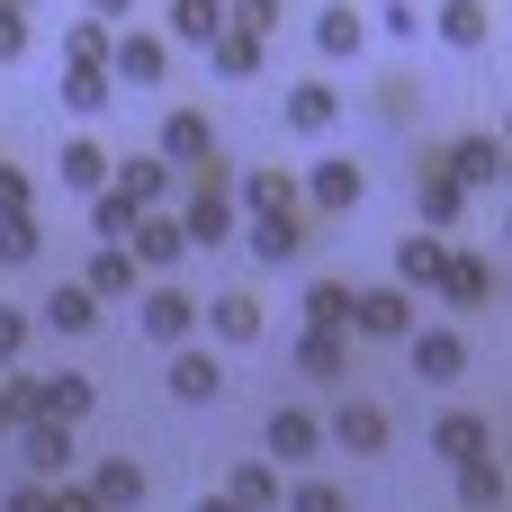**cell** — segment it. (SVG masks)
Segmentation results:
<instances>
[{
    "label": "cell",
    "mask_w": 512,
    "mask_h": 512,
    "mask_svg": "<svg viewBox=\"0 0 512 512\" xmlns=\"http://www.w3.org/2000/svg\"><path fill=\"white\" fill-rule=\"evenodd\" d=\"M225 234H234V162L216 153V162L189 180V207H180V243H189V252H216Z\"/></svg>",
    "instance_id": "1"
},
{
    "label": "cell",
    "mask_w": 512,
    "mask_h": 512,
    "mask_svg": "<svg viewBox=\"0 0 512 512\" xmlns=\"http://www.w3.org/2000/svg\"><path fill=\"white\" fill-rule=\"evenodd\" d=\"M369 198V171L351 162V153H333V162H315L306 180H297V207H315V216H351Z\"/></svg>",
    "instance_id": "2"
},
{
    "label": "cell",
    "mask_w": 512,
    "mask_h": 512,
    "mask_svg": "<svg viewBox=\"0 0 512 512\" xmlns=\"http://www.w3.org/2000/svg\"><path fill=\"white\" fill-rule=\"evenodd\" d=\"M135 324H144V342L180 351V342L198 333V297H189V288H171V279H153V288L135 297Z\"/></svg>",
    "instance_id": "3"
},
{
    "label": "cell",
    "mask_w": 512,
    "mask_h": 512,
    "mask_svg": "<svg viewBox=\"0 0 512 512\" xmlns=\"http://www.w3.org/2000/svg\"><path fill=\"white\" fill-rule=\"evenodd\" d=\"M261 450H270V468H306V459H324V414H306V405H270Z\"/></svg>",
    "instance_id": "4"
},
{
    "label": "cell",
    "mask_w": 512,
    "mask_h": 512,
    "mask_svg": "<svg viewBox=\"0 0 512 512\" xmlns=\"http://www.w3.org/2000/svg\"><path fill=\"white\" fill-rule=\"evenodd\" d=\"M351 333H369V342H405V333H414V297H405L396 279L351 288Z\"/></svg>",
    "instance_id": "5"
},
{
    "label": "cell",
    "mask_w": 512,
    "mask_h": 512,
    "mask_svg": "<svg viewBox=\"0 0 512 512\" xmlns=\"http://www.w3.org/2000/svg\"><path fill=\"white\" fill-rule=\"evenodd\" d=\"M162 72H171V45H162V36H144V27H117V36H108V81L162 90Z\"/></svg>",
    "instance_id": "6"
},
{
    "label": "cell",
    "mask_w": 512,
    "mask_h": 512,
    "mask_svg": "<svg viewBox=\"0 0 512 512\" xmlns=\"http://www.w3.org/2000/svg\"><path fill=\"white\" fill-rule=\"evenodd\" d=\"M162 162L189 171V180L216 162V126H207V108H171V117H162Z\"/></svg>",
    "instance_id": "7"
},
{
    "label": "cell",
    "mask_w": 512,
    "mask_h": 512,
    "mask_svg": "<svg viewBox=\"0 0 512 512\" xmlns=\"http://www.w3.org/2000/svg\"><path fill=\"white\" fill-rule=\"evenodd\" d=\"M117 252H126L135 270H180V261H189V243H180V216H171V207H153V216H135V234H126Z\"/></svg>",
    "instance_id": "8"
},
{
    "label": "cell",
    "mask_w": 512,
    "mask_h": 512,
    "mask_svg": "<svg viewBox=\"0 0 512 512\" xmlns=\"http://www.w3.org/2000/svg\"><path fill=\"white\" fill-rule=\"evenodd\" d=\"M90 405H99V387H90L81 369H63V378H36V387H27V423H63V432H72Z\"/></svg>",
    "instance_id": "9"
},
{
    "label": "cell",
    "mask_w": 512,
    "mask_h": 512,
    "mask_svg": "<svg viewBox=\"0 0 512 512\" xmlns=\"http://www.w3.org/2000/svg\"><path fill=\"white\" fill-rule=\"evenodd\" d=\"M324 441H333V450H351V459H378V450H387V405L342 396V405H333V423H324Z\"/></svg>",
    "instance_id": "10"
},
{
    "label": "cell",
    "mask_w": 512,
    "mask_h": 512,
    "mask_svg": "<svg viewBox=\"0 0 512 512\" xmlns=\"http://www.w3.org/2000/svg\"><path fill=\"white\" fill-rule=\"evenodd\" d=\"M459 189H504V135H459L450 153H432Z\"/></svg>",
    "instance_id": "11"
},
{
    "label": "cell",
    "mask_w": 512,
    "mask_h": 512,
    "mask_svg": "<svg viewBox=\"0 0 512 512\" xmlns=\"http://www.w3.org/2000/svg\"><path fill=\"white\" fill-rule=\"evenodd\" d=\"M162 387H171L180 405H216V396H225V360H216V351H198V342H180V351H171V369H162Z\"/></svg>",
    "instance_id": "12"
},
{
    "label": "cell",
    "mask_w": 512,
    "mask_h": 512,
    "mask_svg": "<svg viewBox=\"0 0 512 512\" xmlns=\"http://www.w3.org/2000/svg\"><path fill=\"white\" fill-rule=\"evenodd\" d=\"M234 216H297V171H279V162L243 171L234 180Z\"/></svg>",
    "instance_id": "13"
},
{
    "label": "cell",
    "mask_w": 512,
    "mask_h": 512,
    "mask_svg": "<svg viewBox=\"0 0 512 512\" xmlns=\"http://www.w3.org/2000/svg\"><path fill=\"white\" fill-rule=\"evenodd\" d=\"M414 198H423V225H432V234H459V216H468V189H459V180H450L432 153L414 162Z\"/></svg>",
    "instance_id": "14"
},
{
    "label": "cell",
    "mask_w": 512,
    "mask_h": 512,
    "mask_svg": "<svg viewBox=\"0 0 512 512\" xmlns=\"http://www.w3.org/2000/svg\"><path fill=\"white\" fill-rule=\"evenodd\" d=\"M405 342H414V378H423V387H450V378L468 369V342H459L450 324H414Z\"/></svg>",
    "instance_id": "15"
},
{
    "label": "cell",
    "mask_w": 512,
    "mask_h": 512,
    "mask_svg": "<svg viewBox=\"0 0 512 512\" xmlns=\"http://www.w3.org/2000/svg\"><path fill=\"white\" fill-rule=\"evenodd\" d=\"M279 117H288V135H333V117H342V90H333V81H288Z\"/></svg>",
    "instance_id": "16"
},
{
    "label": "cell",
    "mask_w": 512,
    "mask_h": 512,
    "mask_svg": "<svg viewBox=\"0 0 512 512\" xmlns=\"http://www.w3.org/2000/svg\"><path fill=\"white\" fill-rule=\"evenodd\" d=\"M108 171H117L108 189H117V198H135L144 216H153V207H171V180H180V171H171L162 153H135V162H108Z\"/></svg>",
    "instance_id": "17"
},
{
    "label": "cell",
    "mask_w": 512,
    "mask_h": 512,
    "mask_svg": "<svg viewBox=\"0 0 512 512\" xmlns=\"http://www.w3.org/2000/svg\"><path fill=\"white\" fill-rule=\"evenodd\" d=\"M198 324H207L216 342H261V324H270V315H261V297H252V288H225V297H207V306H198Z\"/></svg>",
    "instance_id": "18"
},
{
    "label": "cell",
    "mask_w": 512,
    "mask_h": 512,
    "mask_svg": "<svg viewBox=\"0 0 512 512\" xmlns=\"http://www.w3.org/2000/svg\"><path fill=\"white\" fill-rule=\"evenodd\" d=\"M18 459H27L36 486H63V468H72V432H63V423H18Z\"/></svg>",
    "instance_id": "19"
},
{
    "label": "cell",
    "mask_w": 512,
    "mask_h": 512,
    "mask_svg": "<svg viewBox=\"0 0 512 512\" xmlns=\"http://www.w3.org/2000/svg\"><path fill=\"white\" fill-rule=\"evenodd\" d=\"M441 297H450L459 315H477V306L495 297V261H486V252H450V261H441Z\"/></svg>",
    "instance_id": "20"
},
{
    "label": "cell",
    "mask_w": 512,
    "mask_h": 512,
    "mask_svg": "<svg viewBox=\"0 0 512 512\" xmlns=\"http://www.w3.org/2000/svg\"><path fill=\"white\" fill-rule=\"evenodd\" d=\"M486 441H495V423H486V414H441V423H432V459H450V468H468V459H495Z\"/></svg>",
    "instance_id": "21"
},
{
    "label": "cell",
    "mask_w": 512,
    "mask_h": 512,
    "mask_svg": "<svg viewBox=\"0 0 512 512\" xmlns=\"http://www.w3.org/2000/svg\"><path fill=\"white\" fill-rule=\"evenodd\" d=\"M81 495H90V512H135L144 504V468H135V459H99Z\"/></svg>",
    "instance_id": "22"
},
{
    "label": "cell",
    "mask_w": 512,
    "mask_h": 512,
    "mask_svg": "<svg viewBox=\"0 0 512 512\" xmlns=\"http://www.w3.org/2000/svg\"><path fill=\"white\" fill-rule=\"evenodd\" d=\"M441 261H450V234H405L396 243V288H441Z\"/></svg>",
    "instance_id": "23"
},
{
    "label": "cell",
    "mask_w": 512,
    "mask_h": 512,
    "mask_svg": "<svg viewBox=\"0 0 512 512\" xmlns=\"http://www.w3.org/2000/svg\"><path fill=\"white\" fill-rule=\"evenodd\" d=\"M360 45H369V18H360L351 0L315 9V54H324V63H342V54H360Z\"/></svg>",
    "instance_id": "24"
},
{
    "label": "cell",
    "mask_w": 512,
    "mask_h": 512,
    "mask_svg": "<svg viewBox=\"0 0 512 512\" xmlns=\"http://www.w3.org/2000/svg\"><path fill=\"white\" fill-rule=\"evenodd\" d=\"M36 324H54V333H90V324H99V297H90L81 279H63V288L36 297Z\"/></svg>",
    "instance_id": "25"
},
{
    "label": "cell",
    "mask_w": 512,
    "mask_h": 512,
    "mask_svg": "<svg viewBox=\"0 0 512 512\" xmlns=\"http://www.w3.org/2000/svg\"><path fill=\"white\" fill-rule=\"evenodd\" d=\"M432 27H441V45L477 54V45L495 36V9H486V0H441V9H432Z\"/></svg>",
    "instance_id": "26"
},
{
    "label": "cell",
    "mask_w": 512,
    "mask_h": 512,
    "mask_svg": "<svg viewBox=\"0 0 512 512\" xmlns=\"http://www.w3.org/2000/svg\"><path fill=\"white\" fill-rule=\"evenodd\" d=\"M207 63H216L225 81H252V72L270 63V45H261V36H243V27H216V36H207Z\"/></svg>",
    "instance_id": "27"
},
{
    "label": "cell",
    "mask_w": 512,
    "mask_h": 512,
    "mask_svg": "<svg viewBox=\"0 0 512 512\" xmlns=\"http://www.w3.org/2000/svg\"><path fill=\"white\" fill-rule=\"evenodd\" d=\"M297 369H306L315 387H342V378H351V342H342V333H297Z\"/></svg>",
    "instance_id": "28"
},
{
    "label": "cell",
    "mask_w": 512,
    "mask_h": 512,
    "mask_svg": "<svg viewBox=\"0 0 512 512\" xmlns=\"http://www.w3.org/2000/svg\"><path fill=\"white\" fill-rule=\"evenodd\" d=\"M225 504L234 512H279V468H270V459H243V468L225 477Z\"/></svg>",
    "instance_id": "29"
},
{
    "label": "cell",
    "mask_w": 512,
    "mask_h": 512,
    "mask_svg": "<svg viewBox=\"0 0 512 512\" xmlns=\"http://www.w3.org/2000/svg\"><path fill=\"white\" fill-rule=\"evenodd\" d=\"M306 252V216H252V261H297Z\"/></svg>",
    "instance_id": "30"
},
{
    "label": "cell",
    "mask_w": 512,
    "mask_h": 512,
    "mask_svg": "<svg viewBox=\"0 0 512 512\" xmlns=\"http://www.w3.org/2000/svg\"><path fill=\"white\" fill-rule=\"evenodd\" d=\"M108 99H117V81H108L99 63H63V108H72V117H99Z\"/></svg>",
    "instance_id": "31"
},
{
    "label": "cell",
    "mask_w": 512,
    "mask_h": 512,
    "mask_svg": "<svg viewBox=\"0 0 512 512\" xmlns=\"http://www.w3.org/2000/svg\"><path fill=\"white\" fill-rule=\"evenodd\" d=\"M81 288H90L99 306H117V297H135V261H126L117 243H99V261L81 270Z\"/></svg>",
    "instance_id": "32"
},
{
    "label": "cell",
    "mask_w": 512,
    "mask_h": 512,
    "mask_svg": "<svg viewBox=\"0 0 512 512\" xmlns=\"http://www.w3.org/2000/svg\"><path fill=\"white\" fill-rule=\"evenodd\" d=\"M306 333H351V279H315L306 288Z\"/></svg>",
    "instance_id": "33"
},
{
    "label": "cell",
    "mask_w": 512,
    "mask_h": 512,
    "mask_svg": "<svg viewBox=\"0 0 512 512\" xmlns=\"http://www.w3.org/2000/svg\"><path fill=\"white\" fill-rule=\"evenodd\" d=\"M504 459H468V468H459V504L468 512H504Z\"/></svg>",
    "instance_id": "34"
},
{
    "label": "cell",
    "mask_w": 512,
    "mask_h": 512,
    "mask_svg": "<svg viewBox=\"0 0 512 512\" xmlns=\"http://www.w3.org/2000/svg\"><path fill=\"white\" fill-rule=\"evenodd\" d=\"M225 27V0H171V36L162 45H207Z\"/></svg>",
    "instance_id": "35"
},
{
    "label": "cell",
    "mask_w": 512,
    "mask_h": 512,
    "mask_svg": "<svg viewBox=\"0 0 512 512\" xmlns=\"http://www.w3.org/2000/svg\"><path fill=\"white\" fill-rule=\"evenodd\" d=\"M63 189H90V198L108 189V153H99L90 135H72V144H63Z\"/></svg>",
    "instance_id": "36"
},
{
    "label": "cell",
    "mask_w": 512,
    "mask_h": 512,
    "mask_svg": "<svg viewBox=\"0 0 512 512\" xmlns=\"http://www.w3.org/2000/svg\"><path fill=\"white\" fill-rule=\"evenodd\" d=\"M45 252V225L36 216H0V270H27Z\"/></svg>",
    "instance_id": "37"
},
{
    "label": "cell",
    "mask_w": 512,
    "mask_h": 512,
    "mask_svg": "<svg viewBox=\"0 0 512 512\" xmlns=\"http://www.w3.org/2000/svg\"><path fill=\"white\" fill-rule=\"evenodd\" d=\"M63 63H99V72H108V27H99V18H72V27H63Z\"/></svg>",
    "instance_id": "38"
},
{
    "label": "cell",
    "mask_w": 512,
    "mask_h": 512,
    "mask_svg": "<svg viewBox=\"0 0 512 512\" xmlns=\"http://www.w3.org/2000/svg\"><path fill=\"white\" fill-rule=\"evenodd\" d=\"M135 216H144V207H135V198H117V189H99V198H90V225H99L108 243H126V234H135Z\"/></svg>",
    "instance_id": "39"
},
{
    "label": "cell",
    "mask_w": 512,
    "mask_h": 512,
    "mask_svg": "<svg viewBox=\"0 0 512 512\" xmlns=\"http://www.w3.org/2000/svg\"><path fill=\"white\" fill-rule=\"evenodd\" d=\"M279 0H225V27H243V36H279Z\"/></svg>",
    "instance_id": "40"
},
{
    "label": "cell",
    "mask_w": 512,
    "mask_h": 512,
    "mask_svg": "<svg viewBox=\"0 0 512 512\" xmlns=\"http://www.w3.org/2000/svg\"><path fill=\"white\" fill-rule=\"evenodd\" d=\"M27 333H36V315H27V306H0V369H18Z\"/></svg>",
    "instance_id": "41"
},
{
    "label": "cell",
    "mask_w": 512,
    "mask_h": 512,
    "mask_svg": "<svg viewBox=\"0 0 512 512\" xmlns=\"http://www.w3.org/2000/svg\"><path fill=\"white\" fill-rule=\"evenodd\" d=\"M27 54V0H0V63Z\"/></svg>",
    "instance_id": "42"
},
{
    "label": "cell",
    "mask_w": 512,
    "mask_h": 512,
    "mask_svg": "<svg viewBox=\"0 0 512 512\" xmlns=\"http://www.w3.org/2000/svg\"><path fill=\"white\" fill-rule=\"evenodd\" d=\"M27 387H36V378H18V369L0 378V441H9V432L27 423Z\"/></svg>",
    "instance_id": "43"
},
{
    "label": "cell",
    "mask_w": 512,
    "mask_h": 512,
    "mask_svg": "<svg viewBox=\"0 0 512 512\" xmlns=\"http://www.w3.org/2000/svg\"><path fill=\"white\" fill-rule=\"evenodd\" d=\"M288 512H351V504H342V486H324V477H306V486L288 495Z\"/></svg>",
    "instance_id": "44"
},
{
    "label": "cell",
    "mask_w": 512,
    "mask_h": 512,
    "mask_svg": "<svg viewBox=\"0 0 512 512\" xmlns=\"http://www.w3.org/2000/svg\"><path fill=\"white\" fill-rule=\"evenodd\" d=\"M0 512H54V486H36V477H18V486L0 495Z\"/></svg>",
    "instance_id": "45"
},
{
    "label": "cell",
    "mask_w": 512,
    "mask_h": 512,
    "mask_svg": "<svg viewBox=\"0 0 512 512\" xmlns=\"http://www.w3.org/2000/svg\"><path fill=\"white\" fill-rule=\"evenodd\" d=\"M27 198H36V189H27V171H18V162H0V216H27Z\"/></svg>",
    "instance_id": "46"
},
{
    "label": "cell",
    "mask_w": 512,
    "mask_h": 512,
    "mask_svg": "<svg viewBox=\"0 0 512 512\" xmlns=\"http://www.w3.org/2000/svg\"><path fill=\"white\" fill-rule=\"evenodd\" d=\"M378 27H387V36H423V9H414V0H387Z\"/></svg>",
    "instance_id": "47"
},
{
    "label": "cell",
    "mask_w": 512,
    "mask_h": 512,
    "mask_svg": "<svg viewBox=\"0 0 512 512\" xmlns=\"http://www.w3.org/2000/svg\"><path fill=\"white\" fill-rule=\"evenodd\" d=\"M54 512H90V495L81 486H54Z\"/></svg>",
    "instance_id": "48"
},
{
    "label": "cell",
    "mask_w": 512,
    "mask_h": 512,
    "mask_svg": "<svg viewBox=\"0 0 512 512\" xmlns=\"http://www.w3.org/2000/svg\"><path fill=\"white\" fill-rule=\"evenodd\" d=\"M126 9H135V0H90V18H99V27H108V18H126Z\"/></svg>",
    "instance_id": "49"
},
{
    "label": "cell",
    "mask_w": 512,
    "mask_h": 512,
    "mask_svg": "<svg viewBox=\"0 0 512 512\" xmlns=\"http://www.w3.org/2000/svg\"><path fill=\"white\" fill-rule=\"evenodd\" d=\"M198 512H234V504H225V495H207V504H198Z\"/></svg>",
    "instance_id": "50"
}]
</instances>
